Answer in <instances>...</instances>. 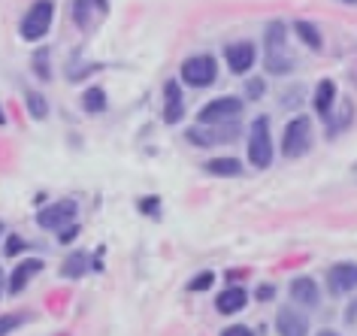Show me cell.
Here are the masks:
<instances>
[{"label":"cell","mask_w":357,"mask_h":336,"mask_svg":"<svg viewBox=\"0 0 357 336\" xmlns=\"http://www.w3.org/2000/svg\"><path fill=\"white\" fill-rule=\"evenodd\" d=\"M312 148V121L306 116H294L282 137V155L284 158H303Z\"/></svg>","instance_id":"3957f363"},{"label":"cell","mask_w":357,"mask_h":336,"mask_svg":"<svg viewBox=\"0 0 357 336\" xmlns=\"http://www.w3.org/2000/svg\"><path fill=\"white\" fill-rule=\"evenodd\" d=\"M248 303V294H245V291L243 288H225V291H221V294L215 297V309H218V312L221 315H234V312H239V309H243Z\"/></svg>","instance_id":"5bb4252c"},{"label":"cell","mask_w":357,"mask_h":336,"mask_svg":"<svg viewBox=\"0 0 357 336\" xmlns=\"http://www.w3.org/2000/svg\"><path fill=\"white\" fill-rule=\"evenodd\" d=\"M345 321H348V324H354V321H357V300H354L351 306H348V312H345Z\"/></svg>","instance_id":"4dcf8cb0"},{"label":"cell","mask_w":357,"mask_h":336,"mask_svg":"<svg viewBox=\"0 0 357 336\" xmlns=\"http://www.w3.org/2000/svg\"><path fill=\"white\" fill-rule=\"evenodd\" d=\"M212 282H215V273H200L197 279L188 282V291H194V294H200V291H209Z\"/></svg>","instance_id":"603a6c76"},{"label":"cell","mask_w":357,"mask_h":336,"mask_svg":"<svg viewBox=\"0 0 357 336\" xmlns=\"http://www.w3.org/2000/svg\"><path fill=\"white\" fill-rule=\"evenodd\" d=\"M0 294H3V270H0Z\"/></svg>","instance_id":"836d02e7"},{"label":"cell","mask_w":357,"mask_h":336,"mask_svg":"<svg viewBox=\"0 0 357 336\" xmlns=\"http://www.w3.org/2000/svg\"><path fill=\"white\" fill-rule=\"evenodd\" d=\"M327 288H330V294L333 297L351 294V291L357 288V264H336V267H330Z\"/></svg>","instance_id":"ba28073f"},{"label":"cell","mask_w":357,"mask_h":336,"mask_svg":"<svg viewBox=\"0 0 357 336\" xmlns=\"http://www.w3.org/2000/svg\"><path fill=\"white\" fill-rule=\"evenodd\" d=\"M248 97H252V100H257V97H264V91H266V85H264V79H252V82H248Z\"/></svg>","instance_id":"83f0119b"},{"label":"cell","mask_w":357,"mask_h":336,"mask_svg":"<svg viewBox=\"0 0 357 336\" xmlns=\"http://www.w3.org/2000/svg\"><path fill=\"white\" fill-rule=\"evenodd\" d=\"M88 264H91V258H88L85 252H73L70 258L64 261V270H61V276L64 279H79L88 273Z\"/></svg>","instance_id":"e0dca14e"},{"label":"cell","mask_w":357,"mask_h":336,"mask_svg":"<svg viewBox=\"0 0 357 336\" xmlns=\"http://www.w3.org/2000/svg\"><path fill=\"white\" fill-rule=\"evenodd\" d=\"M264 46H266V55H282L284 49V24L282 22H273L264 33Z\"/></svg>","instance_id":"ac0fdd59"},{"label":"cell","mask_w":357,"mask_h":336,"mask_svg":"<svg viewBox=\"0 0 357 336\" xmlns=\"http://www.w3.org/2000/svg\"><path fill=\"white\" fill-rule=\"evenodd\" d=\"M221 336H255V333H252V327H245V324H230L221 330Z\"/></svg>","instance_id":"4316f807"},{"label":"cell","mask_w":357,"mask_h":336,"mask_svg":"<svg viewBox=\"0 0 357 336\" xmlns=\"http://www.w3.org/2000/svg\"><path fill=\"white\" fill-rule=\"evenodd\" d=\"M248 161L257 170H266L273 164V137H270V119L257 116L248 130Z\"/></svg>","instance_id":"6da1fadb"},{"label":"cell","mask_w":357,"mask_h":336,"mask_svg":"<svg viewBox=\"0 0 357 336\" xmlns=\"http://www.w3.org/2000/svg\"><path fill=\"white\" fill-rule=\"evenodd\" d=\"M345 3H357V0H345Z\"/></svg>","instance_id":"8d00e7d4"},{"label":"cell","mask_w":357,"mask_h":336,"mask_svg":"<svg viewBox=\"0 0 357 336\" xmlns=\"http://www.w3.org/2000/svg\"><path fill=\"white\" fill-rule=\"evenodd\" d=\"M273 294H275L273 285H261V288H257V300H261V303H264V300H273Z\"/></svg>","instance_id":"f546056e"},{"label":"cell","mask_w":357,"mask_h":336,"mask_svg":"<svg viewBox=\"0 0 357 336\" xmlns=\"http://www.w3.org/2000/svg\"><path fill=\"white\" fill-rule=\"evenodd\" d=\"M33 67H37V76L40 79H49V52H37V58H33Z\"/></svg>","instance_id":"484cf974"},{"label":"cell","mask_w":357,"mask_h":336,"mask_svg":"<svg viewBox=\"0 0 357 336\" xmlns=\"http://www.w3.org/2000/svg\"><path fill=\"white\" fill-rule=\"evenodd\" d=\"M40 270H43V261H40V258L22 261L19 267L13 270V276H10V294H22V291L28 288V282H31L33 276H40Z\"/></svg>","instance_id":"7c38bea8"},{"label":"cell","mask_w":357,"mask_h":336,"mask_svg":"<svg viewBox=\"0 0 357 336\" xmlns=\"http://www.w3.org/2000/svg\"><path fill=\"white\" fill-rule=\"evenodd\" d=\"M52 19H55V3H52V0H37V3L24 13V19L19 24L22 40H28V43L43 40L52 28Z\"/></svg>","instance_id":"7a4b0ae2"},{"label":"cell","mask_w":357,"mask_h":336,"mask_svg":"<svg viewBox=\"0 0 357 336\" xmlns=\"http://www.w3.org/2000/svg\"><path fill=\"white\" fill-rule=\"evenodd\" d=\"M0 125H6V116H3V109H0Z\"/></svg>","instance_id":"e575fe53"},{"label":"cell","mask_w":357,"mask_h":336,"mask_svg":"<svg viewBox=\"0 0 357 336\" xmlns=\"http://www.w3.org/2000/svg\"><path fill=\"white\" fill-rule=\"evenodd\" d=\"M185 119V100H182V88L176 79L164 82V121L167 125H178Z\"/></svg>","instance_id":"9c48e42d"},{"label":"cell","mask_w":357,"mask_h":336,"mask_svg":"<svg viewBox=\"0 0 357 336\" xmlns=\"http://www.w3.org/2000/svg\"><path fill=\"white\" fill-rule=\"evenodd\" d=\"M79 215V203L76 200H58V203H52V206L46 209H40V215H37V224L43 227V231H67L70 227V221H73Z\"/></svg>","instance_id":"8992f818"},{"label":"cell","mask_w":357,"mask_h":336,"mask_svg":"<svg viewBox=\"0 0 357 336\" xmlns=\"http://www.w3.org/2000/svg\"><path fill=\"white\" fill-rule=\"evenodd\" d=\"M294 31H297V37L306 43L309 49H315V52H318L321 46H324V40H321V33H318V28H315L312 22H294Z\"/></svg>","instance_id":"d6986e66"},{"label":"cell","mask_w":357,"mask_h":336,"mask_svg":"<svg viewBox=\"0 0 357 336\" xmlns=\"http://www.w3.org/2000/svg\"><path fill=\"white\" fill-rule=\"evenodd\" d=\"M82 106L88 112H103L106 109V91L103 88H88L82 97Z\"/></svg>","instance_id":"44dd1931"},{"label":"cell","mask_w":357,"mask_h":336,"mask_svg":"<svg viewBox=\"0 0 357 336\" xmlns=\"http://www.w3.org/2000/svg\"><path fill=\"white\" fill-rule=\"evenodd\" d=\"M73 19H76L79 28L88 24V0H73Z\"/></svg>","instance_id":"cb8c5ba5"},{"label":"cell","mask_w":357,"mask_h":336,"mask_svg":"<svg viewBox=\"0 0 357 336\" xmlns=\"http://www.w3.org/2000/svg\"><path fill=\"white\" fill-rule=\"evenodd\" d=\"M291 297L297 300V303H303V306H318L321 294H318L315 279H309V276H297V279L291 282Z\"/></svg>","instance_id":"4fadbf2b"},{"label":"cell","mask_w":357,"mask_h":336,"mask_svg":"<svg viewBox=\"0 0 357 336\" xmlns=\"http://www.w3.org/2000/svg\"><path fill=\"white\" fill-rule=\"evenodd\" d=\"M206 173L221 176V179H234V176L243 173V164L236 158H212V161H206Z\"/></svg>","instance_id":"2e32d148"},{"label":"cell","mask_w":357,"mask_h":336,"mask_svg":"<svg viewBox=\"0 0 357 336\" xmlns=\"http://www.w3.org/2000/svg\"><path fill=\"white\" fill-rule=\"evenodd\" d=\"M257 61V52L252 43H234V46H227V67L230 73H248V70L255 67Z\"/></svg>","instance_id":"30bf717a"},{"label":"cell","mask_w":357,"mask_h":336,"mask_svg":"<svg viewBox=\"0 0 357 336\" xmlns=\"http://www.w3.org/2000/svg\"><path fill=\"white\" fill-rule=\"evenodd\" d=\"M218 76V61L212 55H194L182 64V82L191 88H206Z\"/></svg>","instance_id":"277c9868"},{"label":"cell","mask_w":357,"mask_h":336,"mask_svg":"<svg viewBox=\"0 0 357 336\" xmlns=\"http://www.w3.org/2000/svg\"><path fill=\"white\" fill-rule=\"evenodd\" d=\"M22 321H24L22 312H6V315H0V336H10L13 330H19Z\"/></svg>","instance_id":"7402d4cb"},{"label":"cell","mask_w":357,"mask_h":336,"mask_svg":"<svg viewBox=\"0 0 357 336\" xmlns=\"http://www.w3.org/2000/svg\"><path fill=\"white\" fill-rule=\"evenodd\" d=\"M139 209L146 212V215L158 218V209H160V203H158V197H149V200H142V203H139Z\"/></svg>","instance_id":"f1b7e54d"},{"label":"cell","mask_w":357,"mask_h":336,"mask_svg":"<svg viewBox=\"0 0 357 336\" xmlns=\"http://www.w3.org/2000/svg\"><path fill=\"white\" fill-rule=\"evenodd\" d=\"M275 330H279V336H306L309 321L297 309H282V312L275 315Z\"/></svg>","instance_id":"8fae6325"},{"label":"cell","mask_w":357,"mask_h":336,"mask_svg":"<svg viewBox=\"0 0 357 336\" xmlns=\"http://www.w3.org/2000/svg\"><path fill=\"white\" fill-rule=\"evenodd\" d=\"M24 245H28V243H24L19 234H10V236H6V254H10V258H15L19 252H24Z\"/></svg>","instance_id":"d4e9b609"},{"label":"cell","mask_w":357,"mask_h":336,"mask_svg":"<svg viewBox=\"0 0 357 336\" xmlns=\"http://www.w3.org/2000/svg\"><path fill=\"white\" fill-rule=\"evenodd\" d=\"M315 336H339V333H336V330H318Z\"/></svg>","instance_id":"d6a6232c"},{"label":"cell","mask_w":357,"mask_h":336,"mask_svg":"<svg viewBox=\"0 0 357 336\" xmlns=\"http://www.w3.org/2000/svg\"><path fill=\"white\" fill-rule=\"evenodd\" d=\"M79 234V227H70V231H61V243H70Z\"/></svg>","instance_id":"1f68e13d"},{"label":"cell","mask_w":357,"mask_h":336,"mask_svg":"<svg viewBox=\"0 0 357 336\" xmlns=\"http://www.w3.org/2000/svg\"><path fill=\"white\" fill-rule=\"evenodd\" d=\"M24 103H28V112L37 121H43L49 116V103H46V97H43L40 91H28V94H24Z\"/></svg>","instance_id":"ffe728a7"},{"label":"cell","mask_w":357,"mask_h":336,"mask_svg":"<svg viewBox=\"0 0 357 336\" xmlns=\"http://www.w3.org/2000/svg\"><path fill=\"white\" fill-rule=\"evenodd\" d=\"M0 236H3V221H0Z\"/></svg>","instance_id":"d590c367"},{"label":"cell","mask_w":357,"mask_h":336,"mask_svg":"<svg viewBox=\"0 0 357 336\" xmlns=\"http://www.w3.org/2000/svg\"><path fill=\"white\" fill-rule=\"evenodd\" d=\"M236 121H225V125H197L191 128L188 134V143H194L197 148H206V146H215V143H227V139L236 137Z\"/></svg>","instance_id":"52a82bcc"},{"label":"cell","mask_w":357,"mask_h":336,"mask_svg":"<svg viewBox=\"0 0 357 336\" xmlns=\"http://www.w3.org/2000/svg\"><path fill=\"white\" fill-rule=\"evenodd\" d=\"M336 103V82L333 79H321L318 88H315V109L318 116H327Z\"/></svg>","instance_id":"9a60e30c"},{"label":"cell","mask_w":357,"mask_h":336,"mask_svg":"<svg viewBox=\"0 0 357 336\" xmlns=\"http://www.w3.org/2000/svg\"><path fill=\"white\" fill-rule=\"evenodd\" d=\"M236 116H243V100L239 97H215L209 100L203 109L197 112L200 125H225V121H234Z\"/></svg>","instance_id":"5b68a950"}]
</instances>
